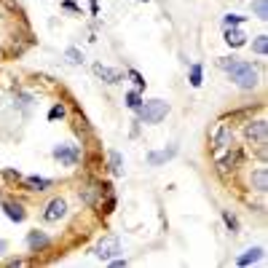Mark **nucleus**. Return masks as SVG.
Returning <instances> with one entry per match:
<instances>
[{
	"label": "nucleus",
	"instance_id": "f257e3e1",
	"mask_svg": "<svg viewBox=\"0 0 268 268\" xmlns=\"http://www.w3.org/2000/svg\"><path fill=\"white\" fill-rule=\"evenodd\" d=\"M220 67L228 70L231 81L236 83L239 89H255L258 86V70L252 67L250 62H228V59H220Z\"/></svg>",
	"mask_w": 268,
	"mask_h": 268
},
{
	"label": "nucleus",
	"instance_id": "f03ea898",
	"mask_svg": "<svg viewBox=\"0 0 268 268\" xmlns=\"http://www.w3.org/2000/svg\"><path fill=\"white\" fill-rule=\"evenodd\" d=\"M137 113H140V121H142V123H159V121H164V118H166V113H169V102H164V100L142 102Z\"/></svg>",
	"mask_w": 268,
	"mask_h": 268
},
{
	"label": "nucleus",
	"instance_id": "7ed1b4c3",
	"mask_svg": "<svg viewBox=\"0 0 268 268\" xmlns=\"http://www.w3.org/2000/svg\"><path fill=\"white\" fill-rule=\"evenodd\" d=\"M94 252H97V258H100V260H113L115 255L121 252V241L115 236H105L100 244H97Z\"/></svg>",
	"mask_w": 268,
	"mask_h": 268
},
{
	"label": "nucleus",
	"instance_id": "20e7f679",
	"mask_svg": "<svg viewBox=\"0 0 268 268\" xmlns=\"http://www.w3.org/2000/svg\"><path fill=\"white\" fill-rule=\"evenodd\" d=\"M54 159L59 161L62 166H75L78 159H81V150H78L75 145H59L54 150Z\"/></svg>",
	"mask_w": 268,
	"mask_h": 268
},
{
	"label": "nucleus",
	"instance_id": "39448f33",
	"mask_svg": "<svg viewBox=\"0 0 268 268\" xmlns=\"http://www.w3.org/2000/svg\"><path fill=\"white\" fill-rule=\"evenodd\" d=\"M244 134H247V140H250V142H255V145H266V134H268L266 121H252V123H247V126H244Z\"/></svg>",
	"mask_w": 268,
	"mask_h": 268
},
{
	"label": "nucleus",
	"instance_id": "423d86ee",
	"mask_svg": "<svg viewBox=\"0 0 268 268\" xmlns=\"http://www.w3.org/2000/svg\"><path fill=\"white\" fill-rule=\"evenodd\" d=\"M64 214H67V204H64L62 199H54V201H49V207H46L43 220H49V223H56V220L64 217Z\"/></svg>",
	"mask_w": 268,
	"mask_h": 268
},
{
	"label": "nucleus",
	"instance_id": "0eeeda50",
	"mask_svg": "<svg viewBox=\"0 0 268 268\" xmlns=\"http://www.w3.org/2000/svg\"><path fill=\"white\" fill-rule=\"evenodd\" d=\"M239 164H241V150H239V148H233L231 153H225L223 159L217 161V172H220V174H228L231 169H236Z\"/></svg>",
	"mask_w": 268,
	"mask_h": 268
},
{
	"label": "nucleus",
	"instance_id": "6e6552de",
	"mask_svg": "<svg viewBox=\"0 0 268 268\" xmlns=\"http://www.w3.org/2000/svg\"><path fill=\"white\" fill-rule=\"evenodd\" d=\"M233 142V132H231V126H217L212 132V148L214 150H223V148H228Z\"/></svg>",
	"mask_w": 268,
	"mask_h": 268
},
{
	"label": "nucleus",
	"instance_id": "1a4fd4ad",
	"mask_svg": "<svg viewBox=\"0 0 268 268\" xmlns=\"http://www.w3.org/2000/svg\"><path fill=\"white\" fill-rule=\"evenodd\" d=\"M94 73L102 78L105 83H121L123 75L118 73V70H110V67H102V64H94Z\"/></svg>",
	"mask_w": 268,
	"mask_h": 268
},
{
	"label": "nucleus",
	"instance_id": "9d476101",
	"mask_svg": "<svg viewBox=\"0 0 268 268\" xmlns=\"http://www.w3.org/2000/svg\"><path fill=\"white\" fill-rule=\"evenodd\" d=\"M225 43L233 46V49H239V46L247 43V35L241 30H233V27H225Z\"/></svg>",
	"mask_w": 268,
	"mask_h": 268
},
{
	"label": "nucleus",
	"instance_id": "9b49d317",
	"mask_svg": "<svg viewBox=\"0 0 268 268\" xmlns=\"http://www.w3.org/2000/svg\"><path fill=\"white\" fill-rule=\"evenodd\" d=\"M252 185H255V191H268V169L266 166H260L258 172L252 174Z\"/></svg>",
	"mask_w": 268,
	"mask_h": 268
},
{
	"label": "nucleus",
	"instance_id": "f8f14e48",
	"mask_svg": "<svg viewBox=\"0 0 268 268\" xmlns=\"http://www.w3.org/2000/svg\"><path fill=\"white\" fill-rule=\"evenodd\" d=\"M27 244H30L32 252H38V250H43V247L49 244V236H46V233H41V231H32L30 236H27Z\"/></svg>",
	"mask_w": 268,
	"mask_h": 268
},
{
	"label": "nucleus",
	"instance_id": "ddd939ff",
	"mask_svg": "<svg viewBox=\"0 0 268 268\" xmlns=\"http://www.w3.org/2000/svg\"><path fill=\"white\" fill-rule=\"evenodd\" d=\"M3 209H5V214H8L11 220H16V223H22V220H24L22 204H14V201H8V204H3Z\"/></svg>",
	"mask_w": 268,
	"mask_h": 268
},
{
	"label": "nucleus",
	"instance_id": "4468645a",
	"mask_svg": "<svg viewBox=\"0 0 268 268\" xmlns=\"http://www.w3.org/2000/svg\"><path fill=\"white\" fill-rule=\"evenodd\" d=\"M260 255H263V250H260V247H258V250H250L247 255H239V258H236V263H239V266H250V263H258V260H260Z\"/></svg>",
	"mask_w": 268,
	"mask_h": 268
},
{
	"label": "nucleus",
	"instance_id": "2eb2a0df",
	"mask_svg": "<svg viewBox=\"0 0 268 268\" xmlns=\"http://www.w3.org/2000/svg\"><path fill=\"white\" fill-rule=\"evenodd\" d=\"M24 182L30 185V191H49L51 188V180H46V177H27Z\"/></svg>",
	"mask_w": 268,
	"mask_h": 268
},
{
	"label": "nucleus",
	"instance_id": "dca6fc26",
	"mask_svg": "<svg viewBox=\"0 0 268 268\" xmlns=\"http://www.w3.org/2000/svg\"><path fill=\"white\" fill-rule=\"evenodd\" d=\"M174 153H177V148H169V150H161V153H150V156H148V161H150V164H161V161L172 159Z\"/></svg>",
	"mask_w": 268,
	"mask_h": 268
},
{
	"label": "nucleus",
	"instance_id": "f3484780",
	"mask_svg": "<svg viewBox=\"0 0 268 268\" xmlns=\"http://www.w3.org/2000/svg\"><path fill=\"white\" fill-rule=\"evenodd\" d=\"M110 172H113L115 177H121V174H123V159H121V153H110Z\"/></svg>",
	"mask_w": 268,
	"mask_h": 268
},
{
	"label": "nucleus",
	"instance_id": "a211bd4d",
	"mask_svg": "<svg viewBox=\"0 0 268 268\" xmlns=\"http://www.w3.org/2000/svg\"><path fill=\"white\" fill-rule=\"evenodd\" d=\"M252 11H255V16H258V19H268V0H255Z\"/></svg>",
	"mask_w": 268,
	"mask_h": 268
},
{
	"label": "nucleus",
	"instance_id": "6ab92c4d",
	"mask_svg": "<svg viewBox=\"0 0 268 268\" xmlns=\"http://www.w3.org/2000/svg\"><path fill=\"white\" fill-rule=\"evenodd\" d=\"M252 51H255V54H266V51H268V38H266V35H260L258 41L252 43Z\"/></svg>",
	"mask_w": 268,
	"mask_h": 268
},
{
	"label": "nucleus",
	"instance_id": "aec40b11",
	"mask_svg": "<svg viewBox=\"0 0 268 268\" xmlns=\"http://www.w3.org/2000/svg\"><path fill=\"white\" fill-rule=\"evenodd\" d=\"M126 105H129L132 110H140V105H142L140 94H137V91H129V94H126Z\"/></svg>",
	"mask_w": 268,
	"mask_h": 268
},
{
	"label": "nucleus",
	"instance_id": "412c9836",
	"mask_svg": "<svg viewBox=\"0 0 268 268\" xmlns=\"http://www.w3.org/2000/svg\"><path fill=\"white\" fill-rule=\"evenodd\" d=\"M191 86H201V64L191 67Z\"/></svg>",
	"mask_w": 268,
	"mask_h": 268
},
{
	"label": "nucleus",
	"instance_id": "4be33fe9",
	"mask_svg": "<svg viewBox=\"0 0 268 268\" xmlns=\"http://www.w3.org/2000/svg\"><path fill=\"white\" fill-rule=\"evenodd\" d=\"M223 220H225V225H228V228H231V231H239V220H236V217H233V214H231V212H223Z\"/></svg>",
	"mask_w": 268,
	"mask_h": 268
},
{
	"label": "nucleus",
	"instance_id": "5701e85b",
	"mask_svg": "<svg viewBox=\"0 0 268 268\" xmlns=\"http://www.w3.org/2000/svg\"><path fill=\"white\" fill-rule=\"evenodd\" d=\"M62 115H64V105H54V107L49 110V118H51V121L62 118Z\"/></svg>",
	"mask_w": 268,
	"mask_h": 268
},
{
	"label": "nucleus",
	"instance_id": "b1692460",
	"mask_svg": "<svg viewBox=\"0 0 268 268\" xmlns=\"http://www.w3.org/2000/svg\"><path fill=\"white\" fill-rule=\"evenodd\" d=\"M241 19H244V16H236V14H228V16L223 19V24H225V27H236V24H241Z\"/></svg>",
	"mask_w": 268,
	"mask_h": 268
},
{
	"label": "nucleus",
	"instance_id": "393cba45",
	"mask_svg": "<svg viewBox=\"0 0 268 268\" xmlns=\"http://www.w3.org/2000/svg\"><path fill=\"white\" fill-rule=\"evenodd\" d=\"M129 78L134 81V86H137V89H142V86H145V81H142V75L137 73V70H129Z\"/></svg>",
	"mask_w": 268,
	"mask_h": 268
},
{
	"label": "nucleus",
	"instance_id": "a878e982",
	"mask_svg": "<svg viewBox=\"0 0 268 268\" xmlns=\"http://www.w3.org/2000/svg\"><path fill=\"white\" fill-rule=\"evenodd\" d=\"M67 56H70V62H75V64H78V62H83V54H81L78 49H70V51H67Z\"/></svg>",
	"mask_w": 268,
	"mask_h": 268
},
{
	"label": "nucleus",
	"instance_id": "bb28decb",
	"mask_svg": "<svg viewBox=\"0 0 268 268\" xmlns=\"http://www.w3.org/2000/svg\"><path fill=\"white\" fill-rule=\"evenodd\" d=\"M5 250V241H0V252H3Z\"/></svg>",
	"mask_w": 268,
	"mask_h": 268
}]
</instances>
